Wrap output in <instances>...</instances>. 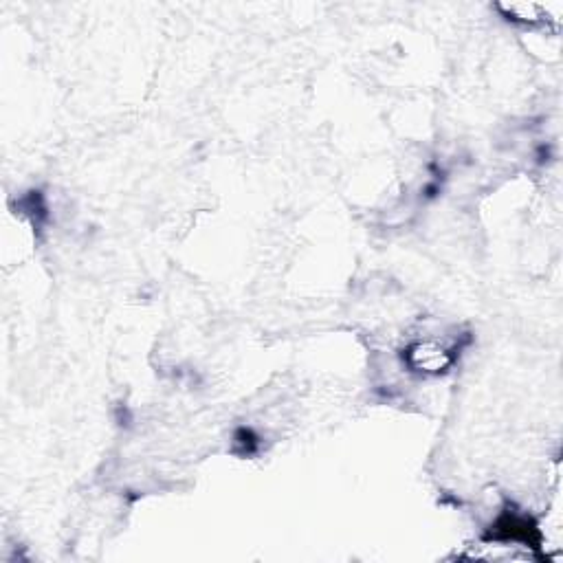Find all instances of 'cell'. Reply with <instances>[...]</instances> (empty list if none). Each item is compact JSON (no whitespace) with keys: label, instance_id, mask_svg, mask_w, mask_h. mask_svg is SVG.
<instances>
[{"label":"cell","instance_id":"1","mask_svg":"<svg viewBox=\"0 0 563 563\" xmlns=\"http://www.w3.org/2000/svg\"><path fill=\"white\" fill-rule=\"evenodd\" d=\"M454 352L449 348L436 344V341H418L412 344L405 352V361L410 363V368L425 374H440L454 363Z\"/></svg>","mask_w":563,"mask_h":563}]
</instances>
